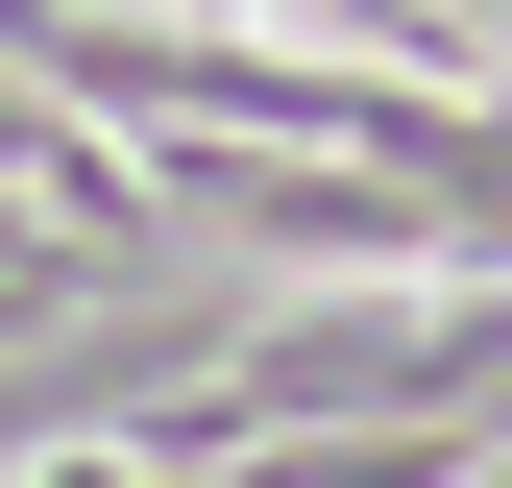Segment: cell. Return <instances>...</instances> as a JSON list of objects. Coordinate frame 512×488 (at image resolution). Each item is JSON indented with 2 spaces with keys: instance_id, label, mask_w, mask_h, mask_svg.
I'll return each instance as SVG.
<instances>
[{
  "instance_id": "obj_1",
  "label": "cell",
  "mask_w": 512,
  "mask_h": 488,
  "mask_svg": "<svg viewBox=\"0 0 512 488\" xmlns=\"http://www.w3.org/2000/svg\"><path fill=\"white\" fill-rule=\"evenodd\" d=\"M488 366H512V318L488 293H439V318H220L196 366H171L122 440H269V415H488Z\"/></svg>"
},
{
  "instance_id": "obj_2",
  "label": "cell",
  "mask_w": 512,
  "mask_h": 488,
  "mask_svg": "<svg viewBox=\"0 0 512 488\" xmlns=\"http://www.w3.org/2000/svg\"><path fill=\"white\" fill-rule=\"evenodd\" d=\"M147 220H171V244H269V269H488V244H439L391 171H342V147H220V122L147 147Z\"/></svg>"
}]
</instances>
